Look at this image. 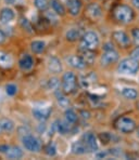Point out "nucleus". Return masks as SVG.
I'll return each instance as SVG.
<instances>
[{"mask_svg":"<svg viewBox=\"0 0 139 160\" xmlns=\"http://www.w3.org/2000/svg\"><path fill=\"white\" fill-rule=\"evenodd\" d=\"M139 70V62L133 58H124L117 67V72L121 75H135Z\"/></svg>","mask_w":139,"mask_h":160,"instance_id":"obj_1","label":"nucleus"},{"mask_svg":"<svg viewBox=\"0 0 139 160\" xmlns=\"http://www.w3.org/2000/svg\"><path fill=\"white\" fill-rule=\"evenodd\" d=\"M99 36L95 32H87L83 35V38L81 41L82 50H95L99 46Z\"/></svg>","mask_w":139,"mask_h":160,"instance_id":"obj_2","label":"nucleus"},{"mask_svg":"<svg viewBox=\"0 0 139 160\" xmlns=\"http://www.w3.org/2000/svg\"><path fill=\"white\" fill-rule=\"evenodd\" d=\"M114 16L119 22L121 23H129L134 18V11L128 6H117L114 10Z\"/></svg>","mask_w":139,"mask_h":160,"instance_id":"obj_3","label":"nucleus"},{"mask_svg":"<svg viewBox=\"0 0 139 160\" xmlns=\"http://www.w3.org/2000/svg\"><path fill=\"white\" fill-rule=\"evenodd\" d=\"M103 49H104V52H103L102 58H101V62H102L103 65H110L119 61V52L113 48V44L107 43Z\"/></svg>","mask_w":139,"mask_h":160,"instance_id":"obj_4","label":"nucleus"},{"mask_svg":"<svg viewBox=\"0 0 139 160\" xmlns=\"http://www.w3.org/2000/svg\"><path fill=\"white\" fill-rule=\"evenodd\" d=\"M76 88V76L72 72H67L63 75L62 89L64 93H72Z\"/></svg>","mask_w":139,"mask_h":160,"instance_id":"obj_5","label":"nucleus"},{"mask_svg":"<svg viewBox=\"0 0 139 160\" xmlns=\"http://www.w3.org/2000/svg\"><path fill=\"white\" fill-rule=\"evenodd\" d=\"M22 142L24 147L26 148L27 150L32 152H40L41 149V144L39 142V140L37 138L33 135H25L24 138H22Z\"/></svg>","mask_w":139,"mask_h":160,"instance_id":"obj_6","label":"nucleus"},{"mask_svg":"<svg viewBox=\"0 0 139 160\" xmlns=\"http://www.w3.org/2000/svg\"><path fill=\"white\" fill-rule=\"evenodd\" d=\"M116 128H117V130L121 131L122 133H131L135 130L136 123L131 118L123 117V118H121L117 121Z\"/></svg>","mask_w":139,"mask_h":160,"instance_id":"obj_7","label":"nucleus"},{"mask_svg":"<svg viewBox=\"0 0 139 160\" xmlns=\"http://www.w3.org/2000/svg\"><path fill=\"white\" fill-rule=\"evenodd\" d=\"M83 142L86 145L88 152H96L98 150V142H97V138L94 133L91 132H87L86 134L83 135Z\"/></svg>","mask_w":139,"mask_h":160,"instance_id":"obj_8","label":"nucleus"},{"mask_svg":"<svg viewBox=\"0 0 139 160\" xmlns=\"http://www.w3.org/2000/svg\"><path fill=\"white\" fill-rule=\"evenodd\" d=\"M113 39L122 48H126V47H128L131 44V39H129L128 35L124 32H121V30H117V32H113Z\"/></svg>","mask_w":139,"mask_h":160,"instance_id":"obj_9","label":"nucleus"},{"mask_svg":"<svg viewBox=\"0 0 139 160\" xmlns=\"http://www.w3.org/2000/svg\"><path fill=\"white\" fill-rule=\"evenodd\" d=\"M51 114V108L50 107H36L33 109V115L36 119L40 120V121H44V120L48 119L49 116Z\"/></svg>","mask_w":139,"mask_h":160,"instance_id":"obj_10","label":"nucleus"},{"mask_svg":"<svg viewBox=\"0 0 139 160\" xmlns=\"http://www.w3.org/2000/svg\"><path fill=\"white\" fill-rule=\"evenodd\" d=\"M70 122L69 121H61V120H56L52 124V130L61 134H65L70 131Z\"/></svg>","mask_w":139,"mask_h":160,"instance_id":"obj_11","label":"nucleus"},{"mask_svg":"<svg viewBox=\"0 0 139 160\" xmlns=\"http://www.w3.org/2000/svg\"><path fill=\"white\" fill-rule=\"evenodd\" d=\"M67 63L71 65L72 67L76 68V69H84L86 67V63L84 62V60L81 56L77 55H71L67 58Z\"/></svg>","mask_w":139,"mask_h":160,"instance_id":"obj_12","label":"nucleus"},{"mask_svg":"<svg viewBox=\"0 0 139 160\" xmlns=\"http://www.w3.org/2000/svg\"><path fill=\"white\" fill-rule=\"evenodd\" d=\"M47 65H48L49 70L55 72V74H58V72H60L61 70H62V64H61L60 60H59L58 58H56V56L49 58Z\"/></svg>","mask_w":139,"mask_h":160,"instance_id":"obj_13","label":"nucleus"},{"mask_svg":"<svg viewBox=\"0 0 139 160\" xmlns=\"http://www.w3.org/2000/svg\"><path fill=\"white\" fill-rule=\"evenodd\" d=\"M67 9L71 15H77L82 9V2L81 0H67Z\"/></svg>","mask_w":139,"mask_h":160,"instance_id":"obj_14","label":"nucleus"},{"mask_svg":"<svg viewBox=\"0 0 139 160\" xmlns=\"http://www.w3.org/2000/svg\"><path fill=\"white\" fill-rule=\"evenodd\" d=\"M87 13L91 18L96 20V18H101L102 15V10H101L100 6H98L97 3H90L87 7Z\"/></svg>","mask_w":139,"mask_h":160,"instance_id":"obj_15","label":"nucleus"},{"mask_svg":"<svg viewBox=\"0 0 139 160\" xmlns=\"http://www.w3.org/2000/svg\"><path fill=\"white\" fill-rule=\"evenodd\" d=\"M13 18H14L13 10H11V9H9V8L2 9L1 12H0V22H1L2 24H8Z\"/></svg>","mask_w":139,"mask_h":160,"instance_id":"obj_16","label":"nucleus"},{"mask_svg":"<svg viewBox=\"0 0 139 160\" xmlns=\"http://www.w3.org/2000/svg\"><path fill=\"white\" fill-rule=\"evenodd\" d=\"M13 64V58L9 53L0 51V66L2 68H10Z\"/></svg>","mask_w":139,"mask_h":160,"instance_id":"obj_17","label":"nucleus"},{"mask_svg":"<svg viewBox=\"0 0 139 160\" xmlns=\"http://www.w3.org/2000/svg\"><path fill=\"white\" fill-rule=\"evenodd\" d=\"M4 154L10 159H20L23 157V152L21 150V148L16 146H9Z\"/></svg>","mask_w":139,"mask_h":160,"instance_id":"obj_18","label":"nucleus"},{"mask_svg":"<svg viewBox=\"0 0 139 160\" xmlns=\"http://www.w3.org/2000/svg\"><path fill=\"white\" fill-rule=\"evenodd\" d=\"M19 65H20V67L22 68L23 70L30 69V68L33 67V65H34V62H33L32 56L28 55V54H24V55H23L22 58H20Z\"/></svg>","mask_w":139,"mask_h":160,"instance_id":"obj_19","label":"nucleus"},{"mask_svg":"<svg viewBox=\"0 0 139 160\" xmlns=\"http://www.w3.org/2000/svg\"><path fill=\"white\" fill-rule=\"evenodd\" d=\"M72 152L73 154L75 155H83L86 152H88L86 145L84 144L83 141H77V142H74L72 145Z\"/></svg>","mask_w":139,"mask_h":160,"instance_id":"obj_20","label":"nucleus"},{"mask_svg":"<svg viewBox=\"0 0 139 160\" xmlns=\"http://www.w3.org/2000/svg\"><path fill=\"white\" fill-rule=\"evenodd\" d=\"M14 128V122L8 118L0 119V131L2 132H10Z\"/></svg>","mask_w":139,"mask_h":160,"instance_id":"obj_21","label":"nucleus"},{"mask_svg":"<svg viewBox=\"0 0 139 160\" xmlns=\"http://www.w3.org/2000/svg\"><path fill=\"white\" fill-rule=\"evenodd\" d=\"M122 95L125 98H127V100H136L138 96V92L136 89L126 87V88L122 89Z\"/></svg>","mask_w":139,"mask_h":160,"instance_id":"obj_22","label":"nucleus"},{"mask_svg":"<svg viewBox=\"0 0 139 160\" xmlns=\"http://www.w3.org/2000/svg\"><path fill=\"white\" fill-rule=\"evenodd\" d=\"M50 3H51V7H52V9L56 14H58V15H64L65 8L60 0H51Z\"/></svg>","mask_w":139,"mask_h":160,"instance_id":"obj_23","label":"nucleus"},{"mask_svg":"<svg viewBox=\"0 0 139 160\" xmlns=\"http://www.w3.org/2000/svg\"><path fill=\"white\" fill-rule=\"evenodd\" d=\"M82 58L86 64H93L96 60V55L93 50H82Z\"/></svg>","mask_w":139,"mask_h":160,"instance_id":"obj_24","label":"nucleus"},{"mask_svg":"<svg viewBox=\"0 0 139 160\" xmlns=\"http://www.w3.org/2000/svg\"><path fill=\"white\" fill-rule=\"evenodd\" d=\"M82 37V30L79 28H71L67 32V39L69 41H76Z\"/></svg>","mask_w":139,"mask_h":160,"instance_id":"obj_25","label":"nucleus"},{"mask_svg":"<svg viewBox=\"0 0 139 160\" xmlns=\"http://www.w3.org/2000/svg\"><path fill=\"white\" fill-rule=\"evenodd\" d=\"M30 47H32L33 52L42 53L45 51V48H46V43L44 41H40V40H36V41H33L30 43Z\"/></svg>","mask_w":139,"mask_h":160,"instance_id":"obj_26","label":"nucleus"},{"mask_svg":"<svg viewBox=\"0 0 139 160\" xmlns=\"http://www.w3.org/2000/svg\"><path fill=\"white\" fill-rule=\"evenodd\" d=\"M65 119L67 121H69L70 123H74L77 120V114L73 109H67L65 112Z\"/></svg>","mask_w":139,"mask_h":160,"instance_id":"obj_27","label":"nucleus"},{"mask_svg":"<svg viewBox=\"0 0 139 160\" xmlns=\"http://www.w3.org/2000/svg\"><path fill=\"white\" fill-rule=\"evenodd\" d=\"M56 100H58V103L61 105L62 107H67L70 105V101L67 96L63 93H56Z\"/></svg>","mask_w":139,"mask_h":160,"instance_id":"obj_28","label":"nucleus"},{"mask_svg":"<svg viewBox=\"0 0 139 160\" xmlns=\"http://www.w3.org/2000/svg\"><path fill=\"white\" fill-rule=\"evenodd\" d=\"M48 0H35V7H36L38 10L45 11L48 9Z\"/></svg>","mask_w":139,"mask_h":160,"instance_id":"obj_29","label":"nucleus"},{"mask_svg":"<svg viewBox=\"0 0 139 160\" xmlns=\"http://www.w3.org/2000/svg\"><path fill=\"white\" fill-rule=\"evenodd\" d=\"M45 152H46V154L48 155V156H55L56 154V148L55 146V144H53V143H49V144L45 147Z\"/></svg>","mask_w":139,"mask_h":160,"instance_id":"obj_30","label":"nucleus"},{"mask_svg":"<svg viewBox=\"0 0 139 160\" xmlns=\"http://www.w3.org/2000/svg\"><path fill=\"white\" fill-rule=\"evenodd\" d=\"M21 26L24 28V29L26 30V32H33L32 25H30V23L28 22L26 18H21Z\"/></svg>","mask_w":139,"mask_h":160,"instance_id":"obj_31","label":"nucleus"},{"mask_svg":"<svg viewBox=\"0 0 139 160\" xmlns=\"http://www.w3.org/2000/svg\"><path fill=\"white\" fill-rule=\"evenodd\" d=\"M59 84H60V82H59L58 78H51L48 81V88L50 89V90H56Z\"/></svg>","mask_w":139,"mask_h":160,"instance_id":"obj_32","label":"nucleus"},{"mask_svg":"<svg viewBox=\"0 0 139 160\" xmlns=\"http://www.w3.org/2000/svg\"><path fill=\"white\" fill-rule=\"evenodd\" d=\"M6 91L8 93V95H14V94L18 92V88H16L15 84H8L6 87Z\"/></svg>","mask_w":139,"mask_h":160,"instance_id":"obj_33","label":"nucleus"},{"mask_svg":"<svg viewBox=\"0 0 139 160\" xmlns=\"http://www.w3.org/2000/svg\"><path fill=\"white\" fill-rule=\"evenodd\" d=\"M131 37H133L134 41L136 44H139V28H135L131 32Z\"/></svg>","mask_w":139,"mask_h":160,"instance_id":"obj_34","label":"nucleus"},{"mask_svg":"<svg viewBox=\"0 0 139 160\" xmlns=\"http://www.w3.org/2000/svg\"><path fill=\"white\" fill-rule=\"evenodd\" d=\"M131 58H135V60L139 61V46L136 47L135 49H134V51L131 52Z\"/></svg>","mask_w":139,"mask_h":160,"instance_id":"obj_35","label":"nucleus"},{"mask_svg":"<svg viewBox=\"0 0 139 160\" xmlns=\"http://www.w3.org/2000/svg\"><path fill=\"white\" fill-rule=\"evenodd\" d=\"M107 152H97L96 154V157H97L98 159H101V158H104V157H107Z\"/></svg>","mask_w":139,"mask_h":160,"instance_id":"obj_36","label":"nucleus"},{"mask_svg":"<svg viewBox=\"0 0 139 160\" xmlns=\"http://www.w3.org/2000/svg\"><path fill=\"white\" fill-rule=\"evenodd\" d=\"M4 40H6V35H4L1 30H0V43L4 42Z\"/></svg>","mask_w":139,"mask_h":160,"instance_id":"obj_37","label":"nucleus"},{"mask_svg":"<svg viewBox=\"0 0 139 160\" xmlns=\"http://www.w3.org/2000/svg\"><path fill=\"white\" fill-rule=\"evenodd\" d=\"M8 147L9 146H7V145H1V146H0V152H6Z\"/></svg>","mask_w":139,"mask_h":160,"instance_id":"obj_38","label":"nucleus"},{"mask_svg":"<svg viewBox=\"0 0 139 160\" xmlns=\"http://www.w3.org/2000/svg\"><path fill=\"white\" fill-rule=\"evenodd\" d=\"M133 1V4L136 7L137 9H139V0H131Z\"/></svg>","mask_w":139,"mask_h":160,"instance_id":"obj_39","label":"nucleus"},{"mask_svg":"<svg viewBox=\"0 0 139 160\" xmlns=\"http://www.w3.org/2000/svg\"><path fill=\"white\" fill-rule=\"evenodd\" d=\"M6 2L8 4H14L16 2V0H6Z\"/></svg>","mask_w":139,"mask_h":160,"instance_id":"obj_40","label":"nucleus"},{"mask_svg":"<svg viewBox=\"0 0 139 160\" xmlns=\"http://www.w3.org/2000/svg\"><path fill=\"white\" fill-rule=\"evenodd\" d=\"M137 135H138V138H139V127H138V129H137Z\"/></svg>","mask_w":139,"mask_h":160,"instance_id":"obj_41","label":"nucleus"}]
</instances>
